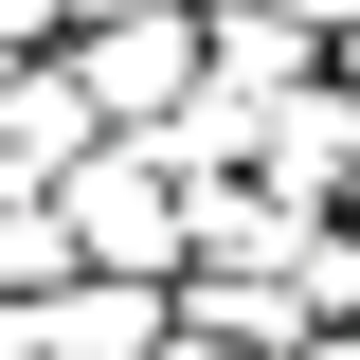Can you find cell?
<instances>
[{
	"label": "cell",
	"instance_id": "obj_7",
	"mask_svg": "<svg viewBox=\"0 0 360 360\" xmlns=\"http://www.w3.org/2000/svg\"><path fill=\"white\" fill-rule=\"evenodd\" d=\"M342 108H360V18H342Z\"/></svg>",
	"mask_w": 360,
	"mask_h": 360
},
{
	"label": "cell",
	"instance_id": "obj_8",
	"mask_svg": "<svg viewBox=\"0 0 360 360\" xmlns=\"http://www.w3.org/2000/svg\"><path fill=\"white\" fill-rule=\"evenodd\" d=\"M342 217H360V180H342Z\"/></svg>",
	"mask_w": 360,
	"mask_h": 360
},
{
	"label": "cell",
	"instance_id": "obj_5",
	"mask_svg": "<svg viewBox=\"0 0 360 360\" xmlns=\"http://www.w3.org/2000/svg\"><path fill=\"white\" fill-rule=\"evenodd\" d=\"M288 360H360V324H307V342H288Z\"/></svg>",
	"mask_w": 360,
	"mask_h": 360
},
{
	"label": "cell",
	"instance_id": "obj_4",
	"mask_svg": "<svg viewBox=\"0 0 360 360\" xmlns=\"http://www.w3.org/2000/svg\"><path fill=\"white\" fill-rule=\"evenodd\" d=\"M72 37V0H0V72H18V54H54Z\"/></svg>",
	"mask_w": 360,
	"mask_h": 360
},
{
	"label": "cell",
	"instance_id": "obj_1",
	"mask_svg": "<svg viewBox=\"0 0 360 360\" xmlns=\"http://www.w3.org/2000/svg\"><path fill=\"white\" fill-rule=\"evenodd\" d=\"M54 234H72V270L180 288V162H162V127H90L72 180H54Z\"/></svg>",
	"mask_w": 360,
	"mask_h": 360
},
{
	"label": "cell",
	"instance_id": "obj_3",
	"mask_svg": "<svg viewBox=\"0 0 360 360\" xmlns=\"http://www.w3.org/2000/svg\"><path fill=\"white\" fill-rule=\"evenodd\" d=\"M0 288H72V234H54V198H0Z\"/></svg>",
	"mask_w": 360,
	"mask_h": 360
},
{
	"label": "cell",
	"instance_id": "obj_2",
	"mask_svg": "<svg viewBox=\"0 0 360 360\" xmlns=\"http://www.w3.org/2000/svg\"><path fill=\"white\" fill-rule=\"evenodd\" d=\"M54 72L90 90V127H162L180 90H198V0H72Z\"/></svg>",
	"mask_w": 360,
	"mask_h": 360
},
{
	"label": "cell",
	"instance_id": "obj_6",
	"mask_svg": "<svg viewBox=\"0 0 360 360\" xmlns=\"http://www.w3.org/2000/svg\"><path fill=\"white\" fill-rule=\"evenodd\" d=\"M288 18H307V37H342V18H360V0H288Z\"/></svg>",
	"mask_w": 360,
	"mask_h": 360
}]
</instances>
